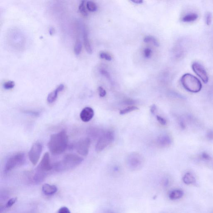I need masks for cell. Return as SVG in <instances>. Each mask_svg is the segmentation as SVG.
Here are the masks:
<instances>
[{
    "label": "cell",
    "mask_w": 213,
    "mask_h": 213,
    "mask_svg": "<svg viewBox=\"0 0 213 213\" xmlns=\"http://www.w3.org/2000/svg\"><path fill=\"white\" fill-rule=\"evenodd\" d=\"M68 138L64 130L52 134L48 147L52 154H59L65 151L68 146Z\"/></svg>",
    "instance_id": "1"
},
{
    "label": "cell",
    "mask_w": 213,
    "mask_h": 213,
    "mask_svg": "<svg viewBox=\"0 0 213 213\" xmlns=\"http://www.w3.org/2000/svg\"><path fill=\"white\" fill-rule=\"evenodd\" d=\"M83 159L74 154H68L63 159L55 164L53 167L57 172H63L74 168L83 162Z\"/></svg>",
    "instance_id": "2"
},
{
    "label": "cell",
    "mask_w": 213,
    "mask_h": 213,
    "mask_svg": "<svg viewBox=\"0 0 213 213\" xmlns=\"http://www.w3.org/2000/svg\"><path fill=\"white\" fill-rule=\"evenodd\" d=\"M184 88L189 92L196 93L201 91L202 84L199 79L190 73H186L181 78Z\"/></svg>",
    "instance_id": "3"
},
{
    "label": "cell",
    "mask_w": 213,
    "mask_h": 213,
    "mask_svg": "<svg viewBox=\"0 0 213 213\" xmlns=\"http://www.w3.org/2000/svg\"><path fill=\"white\" fill-rule=\"evenodd\" d=\"M26 161L24 153H18L11 155L8 159L5 164L4 171L8 172L22 165Z\"/></svg>",
    "instance_id": "4"
},
{
    "label": "cell",
    "mask_w": 213,
    "mask_h": 213,
    "mask_svg": "<svg viewBox=\"0 0 213 213\" xmlns=\"http://www.w3.org/2000/svg\"><path fill=\"white\" fill-rule=\"evenodd\" d=\"M115 134L111 130L106 132L100 136L96 144V150L97 152L102 151L103 149L113 142Z\"/></svg>",
    "instance_id": "5"
},
{
    "label": "cell",
    "mask_w": 213,
    "mask_h": 213,
    "mask_svg": "<svg viewBox=\"0 0 213 213\" xmlns=\"http://www.w3.org/2000/svg\"><path fill=\"white\" fill-rule=\"evenodd\" d=\"M43 146L41 143L36 142L33 144L29 153V159L33 165L36 164L40 159L42 152Z\"/></svg>",
    "instance_id": "6"
},
{
    "label": "cell",
    "mask_w": 213,
    "mask_h": 213,
    "mask_svg": "<svg viewBox=\"0 0 213 213\" xmlns=\"http://www.w3.org/2000/svg\"><path fill=\"white\" fill-rule=\"evenodd\" d=\"M91 144V140L89 138H82L78 141L75 146L76 149L78 154L84 156H87Z\"/></svg>",
    "instance_id": "7"
},
{
    "label": "cell",
    "mask_w": 213,
    "mask_h": 213,
    "mask_svg": "<svg viewBox=\"0 0 213 213\" xmlns=\"http://www.w3.org/2000/svg\"><path fill=\"white\" fill-rule=\"evenodd\" d=\"M191 67L194 72L201 78L204 83L206 84L208 82L209 77L207 72L201 63L197 62H194Z\"/></svg>",
    "instance_id": "8"
},
{
    "label": "cell",
    "mask_w": 213,
    "mask_h": 213,
    "mask_svg": "<svg viewBox=\"0 0 213 213\" xmlns=\"http://www.w3.org/2000/svg\"><path fill=\"white\" fill-rule=\"evenodd\" d=\"M53 168L52 165L50 162V155L49 153H46L44 154L37 170L46 173V172L51 170Z\"/></svg>",
    "instance_id": "9"
},
{
    "label": "cell",
    "mask_w": 213,
    "mask_h": 213,
    "mask_svg": "<svg viewBox=\"0 0 213 213\" xmlns=\"http://www.w3.org/2000/svg\"><path fill=\"white\" fill-rule=\"evenodd\" d=\"M143 163V159L141 156L138 154H132L128 159V164L130 168L132 169H138L141 166Z\"/></svg>",
    "instance_id": "10"
},
{
    "label": "cell",
    "mask_w": 213,
    "mask_h": 213,
    "mask_svg": "<svg viewBox=\"0 0 213 213\" xmlns=\"http://www.w3.org/2000/svg\"><path fill=\"white\" fill-rule=\"evenodd\" d=\"M94 115V111L91 107L84 108L80 114V117L84 122H87L92 120Z\"/></svg>",
    "instance_id": "11"
},
{
    "label": "cell",
    "mask_w": 213,
    "mask_h": 213,
    "mask_svg": "<svg viewBox=\"0 0 213 213\" xmlns=\"http://www.w3.org/2000/svg\"><path fill=\"white\" fill-rule=\"evenodd\" d=\"M82 34H83V39L84 44L86 51L88 54H91L92 53V49L91 46V43L88 38V33L86 26L82 27Z\"/></svg>",
    "instance_id": "12"
},
{
    "label": "cell",
    "mask_w": 213,
    "mask_h": 213,
    "mask_svg": "<svg viewBox=\"0 0 213 213\" xmlns=\"http://www.w3.org/2000/svg\"><path fill=\"white\" fill-rule=\"evenodd\" d=\"M65 87L63 84L60 85L54 91L50 92L48 95L47 101L49 103H52L56 101L58 97V93L63 91Z\"/></svg>",
    "instance_id": "13"
},
{
    "label": "cell",
    "mask_w": 213,
    "mask_h": 213,
    "mask_svg": "<svg viewBox=\"0 0 213 213\" xmlns=\"http://www.w3.org/2000/svg\"><path fill=\"white\" fill-rule=\"evenodd\" d=\"M157 143L158 145L162 148L168 147L172 143V139L168 135L160 136L158 139Z\"/></svg>",
    "instance_id": "14"
},
{
    "label": "cell",
    "mask_w": 213,
    "mask_h": 213,
    "mask_svg": "<svg viewBox=\"0 0 213 213\" xmlns=\"http://www.w3.org/2000/svg\"><path fill=\"white\" fill-rule=\"evenodd\" d=\"M42 191L45 195L47 196H50L56 193L58 191V188L54 185L45 184L42 186Z\"/></svg>",
    "instance_id": "15"
},
{
    "label": "cell",
    "mask_w": 213,
    "mask_h": 213,
    "mask_svg": "<svg viewBox=\"0 0 213 213\" xmlns=\"http://www.w3.org/2000/svg\"><path fill=\"white\" fill-rule=\"evenodd\" d=\"M199 16L197 14L194 13H190L186 14L182 18V21L184 23H191L194 22L197 20Z\"/></svg>",
    "instance_id": "16"
},
{
    "label": "cell",
    "mask_w": 213,
    "mask_h": 213,
    "mask_svg": "<svg viewBox=\"0 0 213 213\" xmlns=\"http://www.w3.org/2000/svg\"><path fill=\"white\" fill-rule=\"evenodd\" d=\"M184 192L182 190H175L171 191L169 194V198L171 200H177L183 196Z\"/></svg>",
    "instance_id": "17"
},
{
    "label": "cell",
    "mask_w": 213,
    "mask_h": 213,
    "mask_svg": "<svg viewBox=\"0 0 213 213\" xmlns=\"http://www.w3.org/2000/svg\"><path fill=\"white\" fill-rule=\"evenodd\" d=\"M183 181L186 184H193L196 182V179L192 174L187 172L184 175L183 177Z\"/></svg>",
    "instance_id": "18"
},
{
    "label": "cell",
    "mask_w": 213,
    "mask_h": 213,
    "mask_svg": "<svg viewBox=\"0 0 213 213\" xmlns=\"http://www.w3.org/2000/svg\"><path fill=\"white\" fill-rule=\"evenodd\" d=\"M82 49V44L80 39H78L76 40L74 45V53L76 55H78L81 53Z\"/></svg>",
    "instance_id": "19"
},
{
    "label": "cell",
    "mask_w": 213,
    "mask_h": 213,
    "mask_svg": "<svg viewBox=\"0 0 213 213\" xmlns=\"http://www.w3.org/2000/svg\"><path fill=\"white\" fill-rule=\"evenodd\" d=\"M88 135L93 138H96L99 135L101 132L99 129L95 127H91L88 129L87 132Z\"/></svg>",
    "instance_id": "20"
},
{
    "label": "cell",
    "mask_w": 213,
    "mask_h": 213,
    "mask_svg": "<svg viewBox=\"0 0 213 213\" xmlns=\"http://www.w3.org/2000/svg\"><path fill=\"white\" fill-rule=\"evenodd\" d=\"M139 110V108L136 106H128V107L125 108L123 109V110H120V115H125L128 113L136 111Z\"/></svg>",
    "instance_id": "21"
},
{
    "label": "cell",
    "mask_w": 213,
    "mask_h": 213,
    "mask_svg": "<svg viewBox=\"0 0 213 213\" xmlns=\"http://www.w3.org/2000/svg\"><path fill=\"white\" fill-rule=\"evenodd\" d=\"M144 42L146 43L152 42L154 45L157 47L159 46V44L155 38L152 36H146L144 39Z\"/></svg>",
    "instance_id": "22"
},
{
    "label": "cell",
    "mask_w": 213,
    "mask_h": 213,
    "mask_svg": "<svg viewBox=\"0 0 213 213\" xmlns=\"http://www.w3.org/2000/svg\"><path fill=\"white\" fill-rule=\"evenodd\" d=\"M86 6L88 11L91 12H95L97 11V5L94 2L92 1H88L86 3Z\"/></svg>",
    "instance_id": "23"
},
{
    "label": "cell",
    "mask_w": 213,
    "mask_h": 213,
    "mask_svg": "<svg viewBox=\"0 0 213 213\" xmlns=\"http://www.w3.org/2000/svg\"><path fill=\"white\" fill-rule=\"evenodd\" d=\"M79 10L82 16L85 17H87L88 16V13L86 10V6H85V1H81L79 6Z\"/></svg>",
    "instance_id": "24"
},
{
    "label": "cell",
    "mask_w": 213,
    "mask_h": 213,
    "mask_svg": "<svg viewBox=\"0 0 213 213\" xmlns=\"http://www.w3.org/2000/svg\"><path fill=\"white\" fill-rule=\"evenodd\" d=\"M15 82L12 81H8L5 82L3 85V87L5 89L10 90L13 88L15 86Z\"/></svg>",
    "instance_id": "25"
},
{
    "label": "cell",
    "mask_w": 213,
    "mask_h": 213,
    "mask_svg": "<svg viewBox=\"0 0 213 213\" xmlns=\"http://www.w3.org/2000/svg\"><path fill=\"white\" fill-rule=\"evenodd\" d=\"M212 15L211 13L207 12L205 16V22L208 26L211 25L212 21Z\"/></svg>",
    "instance_id": "26"
},
{
    "label": "cell",
    "mask_w": 213,
    "mask_h": 213,
    "mask_svg": "<svg viewBox=\"0 0 213 213\" xmlns=\"http://www.w3.org/2000/svg\"><path fill=\"white\" fill-rule=\"evenodd\" d=\"M100 57L102 59H105L107 61H111L112 59L111 56L110 54L106 52H103L100 53Z\"/></svg>",
    "instance_id": "27"
},
{
    "label": "cell",
    "mask_w": 213,
    "mask_h": 213,
    "mask_svg": "<svg viewBox=\"0 0 213 213\" xmlns=\"http://www.w3.org/2000/svg\"><path fill=\"white\" fill-rule=\"evenodd\" d=\"M100 72L102 75L106 77V78H107L110 82H112L111 76H110V74H109L108 72L106 70L103 69H101L100 70Z\"/></svg>",
    "instance_id": "28"
},
{
    "label": "cell",
    "mask_w": 213,
    "mask_h": 213,
    "mask_svg": "<svg viewBox=\"0 0 213 213\" xmlns=\"http://www.w3.org/2000/svg\"><path fill=\"white\" fill-rule=\"evenodd\" d=\"M152 53V50L151 49H149V48H146L144 49V52H143L144 57L147 58H150Z\"/></svg>",
    "instance_id": "29"
},
{
    "label": "cell",
    "mask_w": 213,
    "mask_h": 213,
    "mask_svg": "<svg viewBox=\"0 0 213 213\" xmlns=\"http://www.w3.org/2000/svg\"><path fill=\"white\" fill-rule=\"evenodd\" d=\"M156 117L158 122H159L161 125H167V120L164 118H163L160 116H159V115H157Z\"/></svg>",
    "instance_id": "30"
},
{
    "label": "cell",
    "mask_w": 213,
    "mask_h": 213,
    "mask_svg": "<svg viewBox=\"0 0 213 213\" xmlns=\"http://www.w3.org/2000/svg\"><path fill=\"white\" fill-rule=\"evenodd\" d=\"M16 201H17L16 198H13L10 199L6 203V207L7 208L11 207L16 203Z\"/></svg>",
    "instance_id": "31"
},
{
    "label": "cell",
    "mask_w": 213,
    "mask_h": 213,
    "mask_svg": "<svg viewBox=\"0 0 213 213\" xmlns=\"http://www.w3.org/2000/svg\"><path fill=\"white\" fill-rule=\"evenodd\" d=\"M99 95L101 97H103L106 95V90L102 87H99L98 88Z\"/></svg>",
    "instance_id": "32"
},
{
    "label": "cell",
    "mask_w": 213,
    "mask_h": 213,
    "mask_svg": "<svg viewBox=\"0 0 213 213\" xmlns=\"http://www.w3.org/2000/svg\"><path fill=\"white\" fill-rule=\"evenodd\" d=\"M58 213H71V212L68 208L64 206L59 209Z\"/></svg>",
    "instance_id": "33"
},
{
    "label": "cell",
    "mask_w": 213,
    "mask_h": 213,
    "mask_svg": "<svg viewBox=\"0 0 213 213\" xmlns=\"http://www.w3.org/2000/svg\"><path fill=\"white\" fill-rule=\"evenodd\" d=\"M201 158L205 160H210L211 159V157L208 154L206 153H203L201 155Z\"/></svg>",
    "instance_id": "34"
},
{
    "label": "cell",
    "mask_w": 213,
    "mask_h": 213,
    "mask_svg": "<svg viewBox=\"0 0 213 213\" xmlns=\"http://www.w3.org/2000/svg\"><path fill=\"white\" fill-rule=\"evenodd\" d=\"M206 138L209 140H213V130H210L206 133Z\"/></svg>",
    "instance_id": "35"
},
{
    "label": "cell",
    "mask_w": 213,
    "mask_h": 213,
    "mask_svg": "<svg viewBox=\"0 0 213 213\" xmlns=\"http://www.w3.org/2000/svg\"><path fill=\"white\" fill-rule=\"evenodd\" d=\"M157 107L155 105H153L150 107V112L152 114L154 115L155 114L156 112L157 111Z\"/></svg>",
    "instance_id": "36"
},
{
    "label": "cell",
    "mask_w": 213,
    "mask_h": 213,
    "mask_svg": "<svg viewBox=\"0 0 213 213\" xmlns=\"http://www.w3.org/2000/svg\"><path fill=\"white\" fill-rule=\"evenodd\" d=\"M180 126L181 127L182 129H185L186 127L185 124L184 122L182 120H181L179 122Z\"/></svg>",
    "instance_id": "37"
},
{
    "label": "cell",
    "mask_w": 213,
    "mask_h": 213,
    "mask_svg": "<svg viewBox=\"0 0 213 213\" xmlns=\"http://www.w3.org/2000/svg\"><path fill=\"white\" fill-rule=\"evenodd\" d=\"M131 1L134 3L138 4L143 3V1H142V0H133V1Z\"/></svg>",
    "instance_id": "38"
},
{
    "label": "cell",
    "mask_w": 213,
    "mask_h": 213,
    "mask_svg": "<svg viewBox=\"0 0 213 213\" xmlns=\"http://www.w3.org/2000/svg\"><path fill=\"white\" fill-rule=\"evenodd\" d=\"M49 33H50V34H52L54 33V30L53 28H50V30H49Z\"/></svg>",
    "instance_id": "39"
}]
</instances>
